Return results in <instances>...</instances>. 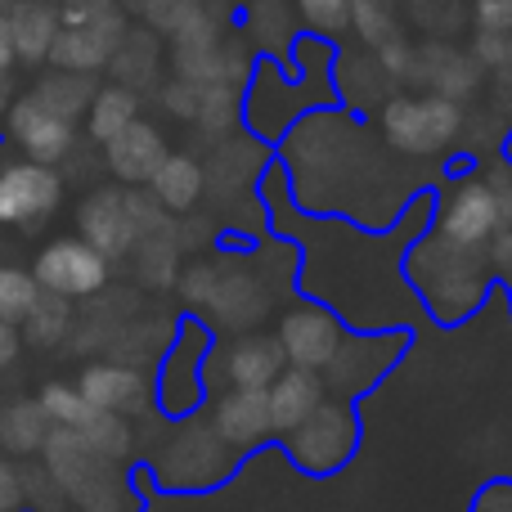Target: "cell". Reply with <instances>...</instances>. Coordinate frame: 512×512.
<instances>
[{
    "label": "cell",
    "mask_w": 512,
    "mask_h": 512,
    "mask_svg": "<svg viewBox=\"0 0 512 512\" xmlns=\"http://www.w3.org/2000/svg\"><path fill=\"white\" fill-rule=\"evenodd\" d=\"M274 306V292L265 288V279L243 261H216V283L212 297L198 315H207L216 328H230V333H252Z\"/></svg>",
    "instance_id": "cell-7"
},
{
    "label": "cell",
    "mask_w": 512,
    "mask_h": 512,
    "mask_svg": "<svg viewBox=\"0 0 512 512\" xmlns=\"http://www.w3.org/2000/svg\"><path fill=\"white\" fill-rule=\"evenodd\" d=\"M463 104L441 95H391L382 104V135L405 158H436L463 140Z\"/></svg>",
    "instance_id": "cell-2"
},
{
    "label": "cell",
    "mask_w": 512,
    "mask_h": 512,
    "mask_svg": "<svg viewBox=\"0 0 512 512\" xmlns=\"http://www.w3.org/2000/svg\"><path fill=\"white\" fill-rule=\"evenodd\" d=\"M149 194L158 198L171 216L194 212V207L203 203V194H207L203 162H198L194 153H167V162H162V167L153 171V180H149Z\"/></svg>",
    "instance_id": "cell-22"
},
{
    "label": "cell",
    "mask_w": 512,
    "mask_h": 512,
    "mask_svg": "<svg viewBox=\"0 0 512 512\" xmlns=\"http://www.w3.org/2000/svg\"><path fill=\"white\" fill-rule=\"evenodd\" d=\"M243 122V90L239 86H225V81H216V86H203V99H198V117L194 126L207 135V140H225V135H234Z\"/></svg>",
    "instance_id": "cell-31"
},
{
    "label": "cell",
    "mask_w": 512,
    "mask_h": 512,
    "mask_svg": "<svg viewBox=\"0 0 512 512\" xmlns=\"http://www.w3.org/2000/svg\"><path fill=\"white\" fill-rule=\"evenodd\" d=\"M373 63L382 68V77L396 81V86H409V68H414V41L409 36H396L382 50H373Z\"/></svg>",
    "instance_id": "cell-42"
},
{
    "label": "cell",
    "mask_w": 512,
    "mask_h": 512,
    "mask_svg": "<svg viewBox=\"0 0 512 512\" xmlns=\"http://www.w3.org/2000/svg\"><path fill=\"white\" fill-rule=\"evenodd\" d=\"M108 270H113V265L90 248L86 239H54L36 256L32 279L41 283V292H59V297H68V301H86L108 288Z\"/></svg>",
    "instance_id": "cell-9"
},
{
    "label": "cell",
    "mask_w": 512,
    "mask_h": 512,
    "mask_svg": "<svg viewBox=\"0 0 512 512\" xmlns=\"http://www.w3.org/2000/svg\"><path fill=\"white\" fill-rule=\"evenodd\" d=\"M234 463H239V454L216 436V427L189 418L153 454V477L167 490H212L225 477H234Z\"/></svg>",
    "instance_id": "cell-3"
},
{
    "label": "cell",
    "mask_w": 512,
    "mask_h": 512,
    "mask_svg": "<svg viewBox=\"0 0 512 512\" xmlns=\"http://www.w3.org/2000/svg\"><path fill=\"white\" fill-rule=\"evenodd\" d=\"M9 104H14V81H9V72H0V117L9 113Z\"/></svg>",
    "instance_id": "cell-51"
},
{
    "label": "cell",
    "mask_w": 512,
    "mask_h": 512,
    "mask_svg": "<svg viewBox=\"0 0 512 512\" xmlns=\"http://www.w3.org/2000/svg\"><path fill=\"white\" fill-rule=\"evenodd\" d=\"M135 9L144 14L149 32H158V36H176V32H185V27L194 23L198 14H203L207 0H140Z\"/></svg>",
    "instance_id": "cell-37"
},
{
    "label": "cell",
    "mask_w": 512,
    "mask_h": 512,
    "mask_svg": "<svg viewBox=\"0 0 512 512\" xmlns=\"http://www.w3.org/2000/svg\"><path fill=\"white\" fill-rule=\"evenodd\" d=\"M77 391L104 414H122L135 418L149 409V378L135 364H117V360H95L81 369Z\"/></svg>",
    "instance_id": "cell-14"
},
{
    "label": "cell",
    "mask_w": 512,
    "mask_h": 512,
    "mask_svg": "<svg viewBox=\"0 0 512 512\" xmlns=\"http://www.w3.org/2000/svg\"><path fill=\"white\" fill-rule=\"evenodd\" d=\"M158 99H162V113L167 117H176V122H194L203 86H194V81H185V77H171L167 86L158 90Z\"/></svg>",
    "instance_id": "cell-41"
},
{
    "label": "cell",
    "mask_w": 512,
    "mask_h": 512,
    "mask_svg": "<svg viewBox=\"0 0 512 512\" xmlns=\"http://www.w3.org/2000/svg\"><path fill=\"white\" fill-rule=\"evenodd\" d=\"M63 27V14L54 0H23V5L9 14V32H14V50L23 63H45L50 59V45Z\"/></svg>",
    "instance_id": "cell-23"
},
{
    "label": "cell",
    "mask_w": 512,
    "mask_h": 512,
    "mask_svg": "<svg viewBox=\"0 0 512 512\" xmlns=\"http://www.w3.org/2000/svg\"><path fill=\"white\" fill-rule=\"evenodd\" d=\"M167 153H171L167 135L153 122H144V117H135L122 135H113V140L104 144V162L122 185H149L153 171L167 162Z\"/></svg>",
    "instance_id": "cell-17"
},
{
    "label": "cell",
    "mask_w": 512,
    "mask_h": 512,
    "mask_svg": "<svg viewBox=\"0 0 512 512\" xmlns=\"http://www.w3.org/2000/svg\"><path fill=\"white\" fill-rule=\"evenodd\" d=\"M265 396H270L274 436H288V432H297L319 405H324V378H319L315 369H292L288 364V369L265 387Z\"/></svg>",
    "instance_id": "cell-20"
},
{
    "label": "cell",
    "mask_w": 512,
    "mask_h": 512,
    "mask_svg": "<svg viewBox=\"0 0 512 512\" xmlns=\"http://www.w3.org/2000/svg\"><path fill=\"white\" fill-rule=\"evenodd\" d=\"M283 369H288V360H283L279 337H265V333H239L221 355L225 382L243 391H265Z\"/></svg>",
    "instance_id": "cell-19"
},
{
    "label": "cell",
    "mask_w": 512,
    "mask_h": 512,
    "mask_svg": "<svg viewBox=\"0 0 512 512\" xmlns=\"http://www.w3.org/2000/svg\"><path fill=\"white\" fill-rule=\"evenodd\" d=\"M63 203V176L41 162H9L0 171V225L41 230Z\"/></svg>",
    "instance_id": "cell-6"
},
{
    "label": "cell",
    "mask_w": 512,
    "mask_h": 512,
    "mask_svg": "<svg viewBox=\"0 0 512 512\" xmlns=\"http://www.w3.org/2000/svg\"><path fill=\"white\" fill-rule=\"evenodd\" d=\"M126 212H131V225H135V239H149V234H162L176 225V216L149 194V185H131L126 189Z\"/></svg>",
    "instance_id": "cell-40"
},
{
    "label": "cell",
    "mask_w": 512,
    "mask_h": 512,
    "mask_svg": "<svg viewBox=\"0 0 512 512\" xmlns=\"http://www.w3.org/2000/svg\"><path fill=\"white\" fill-rule=\"evenodd\" d=\"M72 301L68 297H59V292H41L36 297V306L23 315V342H32V346H59V342H68V333H72Z\"/></svg>",
    "instance_id": "cell-30"
},
{
    "label": "cell",
    "mask_w": 512,
    "mask_h": 512,
    "mask_svg": "<svg viewBox=\"0 0 512 512\" xmlns=\"http://www.w3.org/2000/svg\"><path fill=\"white\" fill-rule=\"evenodd\" d=\"M135 117H140V95L113 81V86H99L95 99H90L86 131H90V140H95V144H108L113 135H122Z\"/></svg>",
    "instance_id": "cell-29"
},
{
    "label": "cell",
    "mask_w": 512,
    "mask_h": 512,
    "mask_svg": "<svg viewBox=\"0 0 512 512\" xmlns=\"http://www.w3.org/2000/svg\"><path fill=\"white\" fill-rule=\"evenodd\" d=\"M54 5H72V0H54Z\"/></svg>",
    "instance_id": "cell-53"
},
{
    "label": "cell",
    "mask_w": 512,
    "mask_h": 512,
    "mask_svg": "<svg viewBox=\"0 0 512 512\" xmlns=\"http://www.w3.org/2000/svg\"><path fill=\"white\" fill-rule=\"evenodd\" d=\"M36 297H41V283L32 274L18 270V265H0V319L5 324H23V315L36 306Z\"/></svg>",
    "instance_id": "cell-35"
},
{
    "label": "cell",
    "mask_w": 512,
    "mask_h": 512,
    "mask_svg": "<svg viewBox=\"0 0 512 512\" xmlns=\"http://www.w3.org/2000/svg\"><path fill=\"white\" fill-rule=\"evenodd\" d=\"M274 337H279L283 360H288L292 369H315V373H324L328 364H333V355L342 351L346 324H342V319H337L328 306L301 301V306L283 310V319H279V328H274Z\"/></svg>",
    "instance_id": "cell-8"
},
{
    "label": "cell",
    "mask_w": 512,
    "mask_h": 512,
    "mask_svg": "<svg viewBox=\"0 0 512 512\" xmlns=\"http://www.w3.org/2000/svg\"><path fill=\"white\" fill-rule=\"evenodd\" d=\"M221 23H216L212 9L194 18L185 32L171 36V63H176V77L194 81V86H216L221 81Z\"/></svg>",
    "instance_id": "cell-18"
},
{
    "label": "cell",
    "mask_w": 512,
    "mask_h": 512,
    "mask_svg": "<svg viewBox=\"0 0 512 512\" xmlns=\"http://www.w3.org/2000/svg\"><path fill=\"white\" fill-rule=\"evenodd\" d=\"M486 261H490V270L512 274V225H504V230L486 243Z\"/></svg>",
    "instance_id": "cell-47"
},
{
    "label": "cell",
    "mask_w": 512,
    "mask_h": 512,
    "mask_svg": "<svg viewBox=\"0 0 512 512\" xmlns=\"http://www.w3.org/2000/svg\"><path fill=\"white\" fill-rule=\"evenodd\" d=\"M504 230V212H499V198L490 189V180L481 176H463L450 194L441 198V212H436V230L445 243L468 252H486V243Z\"/></svg>",
    "instance_id": "cell-5"
},
{
    "label": "cell",
    "mask_w": 512,
    "mask_h": 512,
    "mask_svg": "<svg viewBox=\"0 0 512 512\" xmlns=\"http://www.w3.org/2000/svg\"><path fill=\"white\" fill-rule=\"evenodd\" d=\"M23 472L9 459H0V512H23Z\"/></svg>",
    "instance_id": "cell-46"
},
{
    "label": "cell",
    "mask_w": 512,
    "mask_h": 512,
    "mask_svg": "<svg viewBox=\"0 0 512 512\" xmlns=\"http://www.w3.org/2000/svg\"><path fill=\"white\" fill-rule=\"evenodd\" d=\"M490 99H495L499 117H512V68H499L495 77H490Z\"/></svg>",
    "instance_id": "cell-48"
},
{
    "label": "cell",
    "mask_w": 512,
    "mask_h": 512,
    "mask_svg": "<svg viewBox=\"0 0 512 512\" xmlns=\"http://www.w3.org/2000/svg\"><path fill=\"white\" fill-rule=\"evenodd\" d=\"M180 256H185V248L176 239V225L162 234H149V239H135V248H131L135 274H140L144 288H176Z\"/></svg>",
    "instance_id": "cell-28"
},
{
    "label": "cell",
    "mask_w": 512,
    "mask_h": 512,
    "mask_svg": "<svg viewBox=\"0 0 512 512\" xmlns=\"http://www.w3.org/2000/svg\"><path fill=\"white\" fill-rule=\"evenodd\" d=\"M409 14H414V23L423 27L432 41H454V32L468 23V14H463L459 0H414Z\"/></svg>",
    "instance_id": "cell-39"
},
{
    "label": "cell",
    "mask_w": 512,
    "mask_h": 512,
    "mask_svg": "<svg viewBox=\"0 0 512 512\" xmlns=\"http://www.w3.org/2000/svg\"><path fill=\"white\" fill-rule=\"evenodd\" d=\"M126 32H131V23H126L122 9H108V14L90 18V23L59 27L45 63H54L59 72H86V77L90 72H104L113 63L117 45L126 41Z\"/></svg>",
    "instance_id": "cell-10"
},
{
    "label": "cell",
    "mask_w": 512,
    "mask_h": 512,
    "mask_svg": "<svg viewBox=\"0 0 512 512\" xmlns=\"http://www.w3.org/2000/svg\"><path fill=\"white\" fill-rule=\"evenodd\" d=\"M351 32L360 36L369 50H382L387 41L405 36V32H400L396 0H355V5H351Z\"/></svg>",
    "instance_id": "cell-33"
},
{
    "label": "cell",
    "mask_w": 512,
    "mask_h": 512,
    "mask_svg": "<svg viewBox=\"0 0 512 512\" xmlns=\"http://www.w3.org/2000/svg\"><path fill=\"white\" fill-rule=\"evenodd\" d=\"M486 252H468L445 243L441 234H427L414 252H409L405 270L423 288L427 306L441 319H463L481 297H486Z\"/></svg>",
    "instance_id": "cell-1"
},
{
    "label": "cell",
    "mask_w": 512,
    "mask_h": 512,
    "mask_svg": "<svg viewBox=\"0 0 512 512\" xmlns=\"http://www.w3.org/2000/svg\"><path fill=\"white\" fill-rule=\"evenodd\" d=\"M351 5L355 0H292V14L301 18L310 36L337 41L342 32H351Z\"/></svg>",
    "instance_id": "cell-34"
},
{
    "label": "cell",
    "mask_w": 512,
    "mask_h": 512,
    "mask_svg": "<svg viewBox=\"0 0 512 512\" xmlns=\"http://www.w3.org/2000/svg\"><path fill=\"white\" fill-rule=\"evenodd\" d=\"M158 68H162V41H158V32H149V27H131L126 41L117 45L113 63H108V72L117 77V86L135 90V95L149 90V86H158Z\"/></svg>",
    "instance_id": "cell-24"
},
{
    "label": "cell",
    "mask_w": 512,
    "mask_h": 512,
    "mask_svg": "<svg viewBox=\"0 0 512 512\" xmlns=\"http://www.w3.org/2000/svg\"><path fill=\"white\" fill-rule=\"evenodd\" d=\"M248 32L261 45H288L292 36V5L283 0H252L248 5Z\"/></svg>",
    "instance_id": "cell-38"
},
{
    "label": "cell",
    "mask_w": 512,
    "mask_h": 512,
    "mask_svg": "<svg viewBox=\"0 0 512 512\" xmlns=\"http://www.w3.org/2000/svg\"><path fill=\"white\" fill-rule=\"evenodd\" d=\"M207 423L216 427L225 445L234 454L256 450L261 441H270L274 427H270V396L265 391H243V387H225L212 405V418Z\"/></svg>",
    "instance_id": "cell-16"
},
{
    "label": "cell",
    "mask_w": 512,
    "mask_h": 512,
    "mask_svg": "<svg viewBox=\"0 0 512 512\" xmlns=\"http://www.w3.org/2000/svg\"><path fill=\"white\" fill-rule=\"evenodd\" d=\"M477 32H512V0H472Z\"/></svg>",
    "instance_id": "cell-44"
},
{
    "label": "cell",
    "mask_w": 512,
    "mask_h": 512,
    "mask_svg": "<svg viewBox=\"0 0 512 512\" xmlns=\"http://www.w3.org/2000/svg\"><path fill=\"white\" fill-rule=\"evenodd\" d=\"M95 81L86 77V72H45L41 81H36L32 90H27V95L32 99H41L45 108H50L54 117H63V122H72L77 126L81 117H86V108H90V99H95Z\"/></svg>",
    "instance_id": "cell-25"
},
{
    "label": "cell",
    "mask_w": 512,
    "mask_h": 512,
    "mask_svg": "<svg viewBox=\"0 0 512 512\" xmlns=\"http://www.w3.org/2000/svg\"><path fill=\"white\" fill-rule=\"evenodd\" d=\"M468 512H512V481H486V486L472 495Z\"/></svg>",
    "instance_id": "cell-45"
},
{
    "label": "cell",
    "mask_w": 512,
    "mask_h": 512,
    "mask_svg": "<svg viewBox=\"0 0 512 512\" xmlns=\"http://www.w3.org/2000/svg\"><path fill=\"white\" fill-rule=\"evenodd\" d=\"M77 432H81V441H86L90 450H95L99 459H108V463H126L135 454L131 418H122V414H104V409H95Z\"/></svg>",
    "instance_id": "cell-32"
},
{
    "label": "cell",
    "mask_w": 512,
    "mask_h": 512,
    "mask_svg": "<svg viewBox=\"0 0 512 512\" xmlns=\"http://www.w3.org/2000/svg\"><path fill=\"white\" fill-rule=\"evenodd\" d=\"M36 400H41V409L50 414L54 427H81L90 414H95V405L77 391V382H50V387H41Z\"/></svg>",
    "instance_id": "cell-36"
},
{
    "label": "cell",
    "mask_w": 512,
    "mask_h": 512,
    "mask_svg": "<svg viewBox=\"0 0 512 512\" xmlns=\"http://www.w3.org/2000/svg\"><path fill=\"white\" fill-rule=\"evenodd\" d=\"M77 225H81L77 239H86L108 265H113L117 256H131V248H135V225H131V212H126V189H113V185L95 189V194L81 203Z\"/></svg>",
    "instance_id": "cell-15"
},
{
    "label": "cell",
    "mask_w": 512,
    "mask_h": 512,
    "mask_svg": "<svg viewBox=\"0 0 512 512\" xmlns=\"http://www.w3.org/2000/svg\"><path fill=\"white\" fill-rule=\"evenodd\" d=\"M468 50H472V59H477L486 72L512 68V32H477Z\"/></svg>",
    "instance_id": "cell-43"
},
{
    "label": "cell",
    "mask_w": 512,
    "mask_h": 512,
    "mask_svg": "<svg viewBox=\"0 0 512 512\" xmlns=\"http://www.w3.org/2000/svg\"><path fill=\"white\" fill-rule=\"evenodd\" d=\"M256 167H261V144L256 140H230V135H225V140H216L212 158H207V167H203L207 194H212L216 203H230V198H239L243 189H248Z\"/></svg>",
    "instance_id": "cell-21"
},
{
    "label": "cell",
    "mask_w": 512,
    "mask_h": 512,
    "mask_svg": "<svg viewBox=\"0 0 512 512\" xmlns=\"http://www.w3.org/2000/svg\"><path fill=\"white\" fill-rule=\"evenodd\" d=\"M18 63V50H14V32H9V14H0V72H9Z\"/></svg>",
    "instance_id": "cell-50"
},
{
    "label": "cell",
    "mask_w": 512,
    "mask_h": 512,
    "mask_svg": "<svg viewBox=\"0 0 512 512\" xmlns=\"http://www.w3.org/2000/svg\"><path fill=\"white\" fill-rule=\"evenodd\" d=\"M176 328H180V324H176ZM176 328H171L167 319H140V315H131L122 328H117L113 342H108V355H104V360L144 364V360H153V355L167 351L171 337H176Z\"/></svg>",
    "instance_id": "cell-27"
},
{
    "label": "cell",
    "mask_w": 512,
    "mask_h": 512,
    "mask_svg": "<svg viewBox=\"0 0 512 512\" xmlns=\"http://www.w3.org/2000/svg\"><path fill=\"white\" fill-rule=\"evenodd\" d=\"M481 63L472 59V50L454 41H418L414 45V68H409V86H423V95L441 99H472L481 90Z\"/></svg>",
    "instance_id": "cell-11"
},
{
    "label": "cell",
    "mask_w": 512,
    "mask_h": 512,
    "mask_svg": "<svg viewBox=\"0 0 512 512\" xmlns=\"http://www.w3.org/2000/svg\"><path fill=\"white\" fill-rule=\"evenodd\" d=\"M18 351H23V333H18V324H5V319H0V373L18 360Z\"/></svg>",
    "instance_id": "cell-49"
},
{
    "label": "cell",
    "mask_w": 512,
    "mask_h": 512,
    "mask_svg": "<svg viewBox=\"0 0 512 512\" xmlns=\"http://www.w3.org/2000/svg\"><path fill=\"white\" fill-rule=\"evenodd\" d=\"M18 5H23V0H0V14H14Z\"/></svg>",
    "instance_id": "cell-52"
},
{
    "label": "cell",
    "mask_w": 512,
    "mask_h": 512,
    "mask_svg": "<svg viewBox=\"0 0 512 512\" xmlns=\"http://www.w3.org/2000/svg\"><path fill=\"white\" fill-rule=\"evenodd\" d=\"M5 131H9V140L27 153V162H41V167L63 162L72 153V144H77V126L54 117L50 108L32 95H18L14 104H9Z\"/></svg>",
    "instance_id": "cell-13"
},
{
    "label": "cell",
    "mask_w": 512,
    "mask_h": 512,
    "mask_svg": "<svg viewBox=\"0 0 512 512\" xmlns=\"http://www.w3.org/2000/svg\"><path fill=\"white\" fill-rule=\"evenodd\" d=\"M50 414L41 400H9L0 409V450L5 454H41L45 436H50Z\"/></svg>",
    "instance_id": "cell-26"
},
{
    "label": "cell",
    "mask_w": 512,
    "mask_h": 512,
    "mask_svg": "<svg viewBox=\"0 0 512 512\" xmlns=\"http://www.w3.org/2000/svg\"><path fill=\"white\" fill-rule=\"evenodd\" d=\"M203 346H207L203 324H180L176 337H171V346L162 351L158 400H162V409H167V414L185 418V414H194L198 400H203V369H198Z\"/></svg>",
    "instance_id": "cell-12"
},
{
    "label": "cell",
    "mask_w": 512,
    "mask_h": 512,
    "mask_svg": "<svg viewBox=\"0 0 512 512\" xmlns=\"http://www.w3.org/2000/svg\"><path fill=\"white\" fill-rule=\"evenodd\" d=\"M292 463L310 477H333L360 445V423H355L351 400H324L297 432L283 436Z\"/></svg>",
    "instance_id": "cell-4"
}]
</instances>
